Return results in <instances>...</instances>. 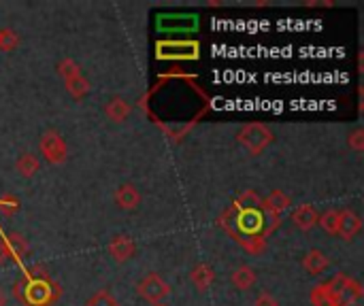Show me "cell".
I'll return each mask as SVG.
<instances>
[{
	"mask_svg": "<svg viewBox=\"0 0 364 306\" xmlns=\"http://www.w3.org/2000/svg\"><path fill=\"white\" fill-rule=\"evenodd\" d=\"M326 285H328L331 294L335 296V300H337L339 306L352 305V302H360L363 300V283L352 279V277H348V275H337Z\"/></svg>",
	"mask_w": 364,
	"mask_h": 306,
	"instance_id": "obj_1",
	"label": "cell"
},
{
	"mask_svg": "<svg viewBox=\"0 0 364 306\" xmlns=\"http://www.w3.org/2000/svg\"><path fill=\"white\" fill-rule=\"evenodd\" d=\"M239 143L252 155H258V153H262L273 143V132L264 124H247L239 132Z\"/></svg>",
	"mask_w": 364,
	"mask_h": 306,
	"instance_id": "obj_2",
	"label": "cell"
},
{
	"mask_svg": "<svg viewBox=\"0 0 364 306\" xmlns=\"http://www.w3.org/2000/svg\"><path fill=\"white\" fill-rule=\"evenodd\" d=\"M38 149H41L43 158H45L49 164H64V162H66L68 147H66V141L62 138V134L55 132V130H47V132L41 136Z\"/></svg>",
	"mask_w": 364,
	"mask_h": 306,
	"instance_id": "obj_3",
	"label": "cell"
},
{
	"mask_svg": "<svg viewBox=\"0 0 364 306\" xmlns=\"http://www.w3.org/2000/svg\"><path fill=\"white\" fill-rule=\"evenodd\" d=\"M136 292L143 300L151 302V305H158L162 302L168 294H171V285L156 273H149L139 285H136Z\"/></svg>",
	"mask_w": 364,
	"mask_h": 306,
	"instance_id": "obj_4",
	"label": "cell"
},
{
	"mask_svg": "<svg viewBox=\"0 0 364 306\" xmlns=\"http://www.w3.org/2000/svg\"><path fill=\"white\" fill-rule=\"evenodd\" d=\"M360 230H363V219H360L358 213H354L352 209L339 211V228H337V234L343 241H352Z\"/></svg>",
	"mask_w": 364,
	"mask_h": 306,
	"instance_id": "obj_5",
	"label": "cell"
},
{
	"mask_svg": "<svg viewBox=\"0 0 364 306\" xmlns=\"http://www.w3.org/2000/svg\"><path fill=\"white\" fill-rule=\"evenodd\" d=\"M318 217H320V213L316 211L314 204H301V207H296V209L292 211V215H290L292 224H294L299 230H303V232L311 230V228L318 224Z\"/></svg>",
	"mask_w": 364,
	"mask_h": 306,
	"instance_id": "obj_6",
	"label": "cell"
},
{
	"mask_svg": "<svg viewBox=\"0 0 364 306\" xmlns=\"http://www.w3.org/2000/svg\"><path fill=\"white\" fill-rule=\"evenodd\" d=\"M115 204L122 211H134L141 204V194L132 183H124L115 190Z\"/></svg>",
	"mask_w": 364,
	"mask_h": 306,
	"instance_id": "obj_7",
	"label": "cell"
},
{
	"mask_svg": "<svg viewBox=\"0 0 364 306\" xmlns=\"http://www.w3.org/2000/svg\"><path fill=\"white\" fill-rule=\"evenodd\" d=\"M134 251H136V245H134V241L130 239V236H115L111 243H109V253H111V258L115 260V262H126V260H130L132 256H134Z\"/></svg>",
	"mask_w": 364,
	"mask_h": 306,
	"instance_id": "obj_8",
	"label": "cell"
},
{
	"mask_svg": "<svg viewBox=\"0 0 364 306\" xmlns=\"http://www.w3.org/2000/svg\"><path fill=\"white\" fill-rule=\"evenodd\" d=\"M262 207L267 209V213L271 215V219H282L284 211L290 207V198H288L284 192L275 190V192H271V194L262 200Z\"/></svg>",
	"mask_w": 364,
	"mask_h": 306,
	"instance_id": "obj_9",
	"label": "cell"
},
{
	"mask_svg": "<svg viewBox=\"0 0 364 306\" xmlns=\"http://www.w3.org/2000/svg\"><path fill=\"white\" fill-rule=\"evenodd\" d=\"M105 115H107L113 124H122V121H126L128 115H130V104H128L124 98L115 96V98H111V100L105 104Z\"/></svg>",
	"mask_w": 364,
	"mask_h": 306,
	"instance_id": "obj_10",
	"label": "cell"
},
{
	"mask_svg": "<svg viewBox=\"0 0 364 306\" xmlns=\"http://www.w3.org/2000/svg\"><path fill=\"white\" fill-rule=\"evenodd\" d=\"M328 258L324 256V251H320V249H311L305 258H303V268L309 273V275H314V277H318V275H322L326 268H328Z\"/></svg>",
	"mask_w": 364,
	"mask_h": 306,
	"instance_id": "obj_11",
	"label": "cell"
},
{
	"mask_svg": "<svg viewBox=\"0 0 364 306\" xmlns=\"http://www.w3.org/2000/svg\"><path fill=\"white\" fill-rule=\"evenodd\" d=\"M190 279H192V283H194V288H196L198 292H207V290L211 288L213 279H215V273H213V268H211L209 264H198V266L192 271Z\"/></svg>",
	"mask_w": 364,
	"mask_h": 306,
	"instance_id": "obj_12",
	"label": "cell"
},
{
	"mask_svg": "<svg viewBox=\"0 0 364 306\" xmlns=\"http://www.w3.org/2000/svg\"><path fill=\"white\" fill-rule=\"evenodd\" d=\"M232 285H235L237 290H241V292L252 290V288L256 285V273H254V268H250V266H239V268L232 273Z\"/></svg>",
	"mask_w": 364,
	"mask_h": 306,
	"instance_id": "obj_13",
	"label": "cell"
},
{
	"mask_svg": "<svg viewBox=\"0 0 364 306\" xmlns=\"http://www.w3.org/2000/svg\"><path fill=\"white\" fill-rule=\"evenodd\" d=\"M15 168H17V173H19L23 179H30V177H34L36 170H38V160H36V155H32V153H21V155L17 158V162H15Z\"/></svg>",
	"mask_w": 364,
	"mask_h": 306,
	"instance_id": "obj_14",
	"label": "cell"
},
{
	"mask_svg": "<svg viewBox=\"0 0 364 306\" xmlns=\"http://www.w3.org/2000/svg\"><path fill=\"white\" fill-rule=\"evenodd\" d=\"M309 300H311V305L314 306H339L337 305V300H335V296L331 294V290H328L326 283L316 285V288L311 290V294H309Z\"/></svg>",
	"mask_w": 364,
	"mask_h": 306,
	"instance_id": "obj_15",
	"label": "cell"
},
{
	"mask_svg": "<svg viewBox=\"0 0 364 306\" xmlns=\"http://www.w3.org/2000/svg\"><path fill=\"white\" fill-rule=\"evenodd\" d=\"M318 224L322 226V230H324L326 234H337V228H339V211L331 209V211L322 213V215L318 217Z\"/></svg>",
	"mask_w": 364,
	"mask_h": 306,
	"instance_id": "obj_16",
	"label": "cell"
},
{
	"mask_svg": "<svg viewBox=\"0 0 364 306\" xmlns=\"http://www.w3.org/2000/svg\"><path fill=\"white\" fill-rule=\"evenodd\" d=\"M66 83H68V92H70L75 98H81V96H85V94H87V89H90L87 81H85V79H83L79 72L70 75V77L66 79Z\"/></svg>",
	"mask_w": 364,
	"mask_h": 306,
	"instance_id": "obj_17",
	"label": "cell"
},
{
	"mask_svg": "<svg viewBox=\"0 0 364 306\" xmlns=\"http://www.w3.org/2000/svg\"><path fill=\"white\" fill-rule=\"evenodd\" d=\"M85 306H119V302L109 290H100L85 302Z\"/></svg>",
	"mask_w": 364,
	"mask_h": 306,
	"instance_id": "obj_18",
	"label": "cell"
},
{
	"mask_svg": "<svg viewBox=\"0 0 364 306\" xmlns=\"http://www.w3.org/2000/svg\"><path fill=\"white\" fill-rule=\"evenodd\" d=\"M4 241H6V245H9V249H11V253H13L15 260L21 258V256L28 251V245H26V241H23L19 234H11V236H6Z\"/></svg>",
	"mask_w": 364,
	"mask_h": 306,
	"instance_id": "obj_19",
	"label": "cell"
},
{
	"mask_svg": "<svg viewBox=\"0 0 364 306\" xmlns=\"http://www.w3.org/2000/svg\"><path fill=\"white\" fill-rule=\"evenodd\" d=\"M348 145L354 149V151H363L364 149V132L358 128V130H354L350 136H348Z\"/></svg>",
	"mask_w": 364,
	"mask_h": 306,
	"instance_id": "obj_20",
	"label": "cell"
},
{
	"mask_svg": "<svg viewBox=\"0 0 364 306\" xmlns=\"http://www.w3.org/2000/svg\"><path fill=\"white\" fill-rule=\"evenodd\" d=\"M11 260H15V258H13V253H11V249H9L6 241H4V239H0V266L9 264Z\"/></svg>",
	"mask_w": 364,
	"mask_h": 306,
	"instance_id": "obj_21",
	"label": "cell"
},
{
	"mask_svg": "<svg viewBox=\"0 0 364 306\" xmlns=\"http://www.w3.org/2000/svg\"><path fill=\"white\" fill-rule=\"evenodd\" d=\"M254 306H279V302L271 296V294H260L256 298V305Z\"/></svg>",
	"mask_w": 364,
	"mask_h": 306,
	"instance_id": "obj_22",
	"label": "cell"
},
{
	"mask_svg": "<svg viewBox=\"0 0 364 306\" xmlns=\"http://www.w3.org/2000/svg\"><path fill=\"white\" fill-rule=\"evenodd\" d=\"M6 305V296H4V292L0 290V306H4Z\"/></svg>",
	"mask_w": 364,
	"mask_h": 306,
	"instance_id": "obj_23",
	"label": "cell"
},
{
	"mask_svg": "<svg viewBox=\"0 0 364 306\" xmlns=\"http://www.w3.org/2000/svg\"><path fill=\"white\" fill-rule=\"evenodd\" d=\"M346 306H363V300H360V302H352V305H346Z\"/></svg>",
	"mask_w": 364,
	"mask_h": 306,
	"instance_id": "obj_24",
	"label": "cell"
},
{
	"mask_svg": "<svg viewBox=\"0 0 364 306\" xmlns=\"http://www.w3.org/2000/svg\"><path fill=\"white\" fill-rule=\"evenodd\" d=\"M154 306H168V305H164V302H158V305H154Z\"/></svg>",
	"mask_w": 364,
	"mask_h": 306,
	"instance_id": "obj_25",
	"label": "cell"
}]
</instances>
